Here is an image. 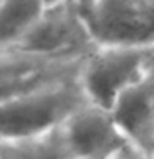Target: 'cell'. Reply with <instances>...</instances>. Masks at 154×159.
I'll list each match as a JSON object with an SVG mask.
<instances>
[{"mask_svg": "<svg viewBox=\"0 0 154 159\" xmlns=\"http://www.w3.org/2000/svg\"><path fill=\"white\" fill-rule=\"evenodd\" d=\"M88 101L79 78L40 88L0 101V138L52 131Z\"/></svg>", "mask_w": 154, "mask_h": 159, "instance_id": "obj_1", "label": "cell"}, {"mask_svg": "<svg viewBox=\"0 0 154 159\" xmlns=\"http://www.w3.org/2000/svg\"><path fill=\"white\" fill-rule=\"evenodd\" d=\"M152 55L154 45H96L84 60L79 73V81L88 99L111 109L124 91L146 80Z\"/></svg>", "mask_w": 154, "mask_h": 159, "instance_id": "obj_2", "label": "cell"}, {"mask_svg": "<svg viewBox=\"0 0 154 159\" xmlns=\"http://www.w3.org/2000/svg\"><path fill=\"white\" fill-rule=\"evenodd\" d=\"M10 48L58 58H86L96 43L79 3L66 2L48 5L38 22Z\"/></svg>", "mask_w": 154, "mask_h": 159, "instance_id": "obj_3", "label": "cell"}, {"mask_svg": "<svg viewBox=\"0 0 154 159\" xmlns=\"http://www.w3.org/2000/svg\"><path fill=\"white\" fill-rule=\"evenodd\" d=\"M81 10L96 45H154V5L149 0H89Z\"/></svg>", "mask_w": 154, "mask_h": 159, "instance_id": "obj_4", "label": "cell"}, {"mask_svg": "<svg viewBox=\"0 0 154 159\" xmlns=\"http://www.w3.org/2000/svg\"><path fill=\"white\" fill-rule=\"evenodd\" d=\"M84 60L0 50V101L79 78Z\"/></svg>", "mask_w": 154, "mask_h": 159, "instance_id": "obj_5", "label": "cell"}, {"mask_svg": "<svg viewBox=\"0 0 154 159\" xmlns=\"http://www.w3.org/2000/svg\"><path fill=\"white\" fill-rule=\"evenodd\" d=\"M61 128L73 159H114L131 148L111 109L89 99Z\"/></svg>", "mask_w": 154, "mask_h": 159, "instance_id": "obj_6", "label": "cell"}, {"mask_svg": "<svg viewBox=\"0 0 154 159\" xmlns=\"http://www.w3.org/2000/svg\"><path fill=\"white\" fill-rule=\"evenodd\" d=\"M111 111L131 146L151 159L154 151V94L146 80L124 91Z\"/></svg>", "mask_w": 154, "mask_h": 159, "instance_id": "obj_7", "label": "cell"}, {"mask_svg": "<svg viewBox=\"0 0 154 159\" xmlns=\"http://www.w3.org/2000/svg\"><path fill=\"white\" fill-rule=\"evenodd\" d=\"M0 159H73L63 128L20 138H0Z\"/></svg>", "mask_w": 154, "mask_h": 159, "instance_id": "obj_8", "label": "cell"}, {"mask_svg": "<svg viewBox=\"0 0 154 159\" xmlns=\"http://www.w3.org/2000/svg\"><path fill=\"white\" fill-rule=\"evenodd\" d=\"M47 7V0H0V50L13 47Z\"/></svg>", "mask_w": 154, "mask_h": 159, "instance_id": "obj_9", "label": "cell"}, {"mask_svg": "<svg viewBox=\"0 0 154 159\" xmlns=\"http://www.w3.org/2000/svg\"><path fill=\"white\" fill-rule=\"evenodd\" d=\"M114 159H149V157L146 156V154H143L141 151H138L136 148L131 146V148H128L126 151L121 152L118 157H114Z\"/></svg>", "mask_w": 154, "mask_h": 159, "instance_id": "obj_10", "label": "cell"}, {"mask_svg": "<svg viewBox=\"0 0 154 159\" xmlns=\"http://www.w3.org/2000/svg\"><path fill=\"white\" fill-rule=\"evenodd\" d=\"M146 81H147V84H149V88L152 89V94H154V55H152V60H151V66H149Z\"/></svg>", "mask_w": 154, "mask_h": 159, "instance_id": "obj_11", "label": "cell"}, {"mask_svg": "<svg viewBox=\"0 0 154 159\" xmlns=\"http://www.w3.org/2000/svg\"><path fill=\"white\" fill-rule=\"evenodd\" d=\"M66 2H76L79 3V0H47L48 5H57V3H66Z\"/></svg>", "mask_w": 154, "mask_h": 159, "instance_id": "obj_12", "label": "cell"}, {"mask_svg": "<svg viewBox=\"0 0 154 159\" xmlns=\"http://www.w3.org/2000/svg\"><path fill=\"white\" fill-rule=\"evenodd\" d=\"M89 0H79V7H83V5H86Z\"/></svg>", "mask_w": 154, "mask_h": 159, "instance_id": "obj_13", "label": "cell"}, {"mask_svg": "<svg viewBox=\"0 0 154 159\" xmlns=\"http://www.w3.org/2000/svg\"><path fill=\"white\" fill-rule=\"evenodd\" d=\"M151 159H154V151H152V154H151Z\"/></svg>", "mask_w": 154, "mask_h": 159, "instance_id": "obj_14", "label": "cell"}, {"mask_svg": "<svg viewBox=\"0 0 154 159\" xmlns=\"http://www.w3.org/2000/svg\"><path fill=\"white\" fill-rule=\"evenodd\" d=\"M149 2H151V3H152V5H154V0H149Z\"/></svg>", "mask_w": 154, "mask_h": 159, "instance_id": "obj_15", "label": "cell"}]
</instances>
